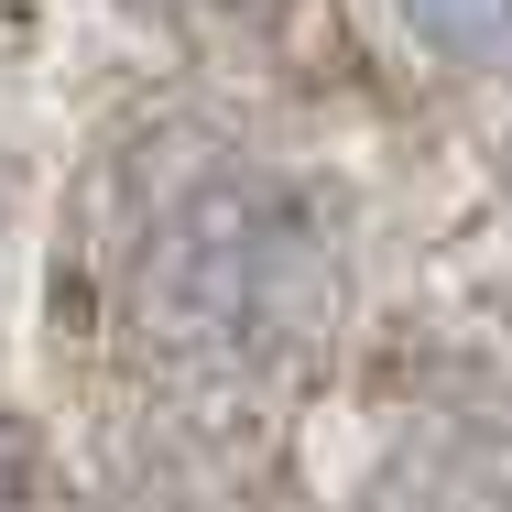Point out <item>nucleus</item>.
<instances>
[{
	"instance_id": "obj_1",
	"label": "nucleus",
	"mask_w": 512,
	"mask_h": 512,
	"mask_svg": "<svg viewBox=\"0 0 512 512\" xmlns=\"http://www.w3.org/2000/svg\"><path fill=\"white\" fill-rule=\"evenodd\" d=\"M22 316L77 469L306 458L382 316V218L295 88L153 66L66 131Z\"/></svg>"
},
{
	"instance_id": "obj_2",
	"label": "nucleus",
	"mask_w": 512,
	"mask_h": 512,
	"mask_svg": "<svg viewBox=\"0 0 512 512\" xmlns=\"http://www.w3.org/2000/svg\"><path fill=\"white\" fill-rule=\"evenodd\" d=\"M338 512H512V284L382 295L316 425Z\"/></svg>"
},
{
	"instance_id": "obj_3",
	"label": "nucleus",
	"mask_w": 512,
	"mask_h": 512,
	"mask_svg": "<svg viewBox=\"0 0 512 512\" xmlns=\"http://www.w3.org/2000/svg\"><path fill=\"white\" fill-rule=\"evenodd\" d=\"M88 512H338L306 458H186V469H77Z\"/></svg>"
},
{
	"instance_id": "obj_4",
	"label": "nucleus",
	"mask_w": 512,
	"mask_h": 512,
	"mask_svg": "<svg viewBox=\"0 0 512 512\" xmlns=\"http://www.w3.org/2000/svg\"><path fill=\"white\" fill-rule=\"evenodd\" d=\"M0 512H88L77 447L55 436V414L33 404V382L0 371Z\"/></svg>"
},
{
	"instance_id": "obj_5",
	"label": "nucleus",
	"mask_w": 512,
	"mask_h": 512,
	"mask_svg": "<svg viewBox=\"0 0 512 512\" xmlns=\"http://www.w3.org/2000/svg\"><path fill=\"white\" fill-rule=\"evenodd\" d=\"M44 175H55V153H33V131H11V120H0V327H11L22 284H33V229H44Z\"/></svg>"
}]
</instances>
